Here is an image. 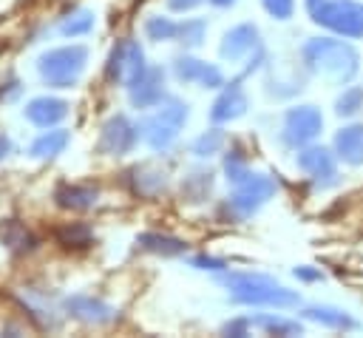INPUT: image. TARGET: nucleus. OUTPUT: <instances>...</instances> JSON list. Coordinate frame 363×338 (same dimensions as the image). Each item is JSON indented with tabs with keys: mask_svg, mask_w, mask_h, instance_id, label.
<instances>
[{
	"mask_svg": "<svg viewBox=\"0 0 363 338\" xmlns=\"http://www.w3.org/2000/svg\"><path fill=\"white\" fill-rule=\"evenodd\" d=\"M57 205L71 207V210H85L96 202V190L94 187H82V185H62L57 193Z\"/></svg>",
	"mask_w": 363,
	"mask_h": 338,
	"instance_id": "nucleus-19",
	"label": "nucleus"
},
{
	"mask_svg": "<svg viewBox=\"0 0 363 338\" xmlns=\"http://www.w3.org/2000/svg\"><path fill=\"white\" fill-rule=\"evenodd\" d=\"M88 60V51L82 45H71V48H54L48 54L40 57V74L48 85L54 88H68L77 82V77L82 74Z\"/></svg>",
	"mask_w": 363,
	"mask_h": 338,
	"instance_id": "nucleus-5",
	"label": "nucleus"
},
{
	"mask_svg": "<svg viewBox=\"0 0 363 338\" xmlns=\"http://www.w3.org/2000/svg\"><path fill=\"white\" fill-rule=\"evenodd\" d=\"M193 267H201V270H221V267H224V261H218V258H207V256H199V258H193Z\"/></svg>",
	"mask_w": 363,
	"mask_h": 338,
	"instance_id": "nucleus-34",
	"label": "nucleus"
},
{
	"mask_svg": "<svg viewBox=\"0 0 363 338\" xmlns=\"http://www.w3.org/2000/svg\"><path fill=\"white\" fill-rule=\"evenodd\" d=\"M91 26H94V14L85 11V9H77L74 14H65V17H62L60 34H65V37H79V34L91 31Z\"/></svg>",
	"mask_w": 363,
	"mask_h": 338,
	"instance_id": "nucleus-23",
	"label": "nucleus"
},
{
	"mask_svg": "<svg viewBox=\"0 0 363 338\" xmlns=\"http://www.w3.org/2000/svg\"><path fill=\"white\" fill-rule=\"evenodd\" d=\"M244 111H247V94H244V88L238 85V80H235V82H230V85L221 91V97L213 102L210 119H213V122H230V119H238Z\"/></svg>",
	"mask_w": 363,
	"mask_h": 338,
	"instance_id": "nucleus-15",
	"label": "nucleus"
},
{
	"mask_svg": "<svg viewBox=\"0 0 363 338\" xmlns=\"http://www.w3.org/2000/svg\"><path fill=\"white\" fill-rule=\"evenodd\" d=\"M187 119V105L176 97H167L164 102H159L156 114H150L145 122H142V139L153 148V151H164L173 145V139L179 136L182 125Z\"/></svg>",
	"mask_w": 363,
	"mask_h": 338,
	"instance_id": "nucleus-3",
	"label": "nucleus"
},
{
	"mask_svg": "<svg viewBox=\"0 0 363 338\" xmlns=\"http://www.w3.org/2000/svg\"><path fill=\"white\" fill-rule=\"evenodd\" d=\"M250 324L261 327L267 332H275V335H301V324L298 321H286V318H278V315H258Z\"/></svg>",
	"mask_w": 363,
	"mask_h": 338,
	"instance_id": "nucleus-24",
	"label": "nucleus"
},
{
	"mask_svg": "<svg viewBox=\"0 0 363 338\" xmlns=\"http://www.w3.org/2000/svg\"><path fill=\"white\" fill-rule=\"evenodd\" d=\"M224 287H230L233 298L241 304H252V307H295L298 304V293L286 290L284 284H278L269 276L261 273H230L221 278Z\"/></svg>",
	"mask_w": 363,
	"mask_h": 338,
	"instance_id": "nucleus-2",
	"label": "nucleus"
},
{
	"mask_svg": "<svg viewBox=\"0 0 363 338\" xmlns=\"http://www.w3.org/2000/svg\"><path fill=\"white\" fill-rule=\"evenodd\" d=\"M332 151L346 165H363V122L340 128L332 139Z\"/></svg>",
	"mask_w": 363,
	"mask_h": 338,
	"instance_id": "nucleus-13",
	"label": "nucleus"
},
{
	"mask_svg": "<svg viewBox=\"0 0 363 338\" xmlns=\"http://www.w3.org/2000/svg\"><path fill=\"white\" fill-rule=\"evenodd\" d=\"M65 145H68V133H65V131H48V133H43V136L34 139L31 156H34V159H51V156H57Z\"/></svg>",
	"mask_w": 363,
	"mask_h": 338,
	"instance_id": "nucleus-20",
	"label": "nucleus"
},
{
	"mask_svg": "<svg viewBox=\"0 0 363 338\" xmlns=\"http://www.w3.org/2000/svg\"><path fill=\"white\" fill-rule=\"evenodd\" d=\"M145 250H153V253H162V256H176V253H184V241L182 239H173V236H162V233H142L136 239Z\"/></svg>",
	"mask_w": 363,
	"mask_h": 338,
	"instance_id": "nucleus-21",
	"label": "nucleus"
},
{
	"mask_svg": "<svg viewBox=\"0 0 363 338\" xmlns=\"http://www.w3.org/2000/svg\"><path fill=\"white\" fill-rule=\"evenodd\" d=\"M301 60H303L306 71H312L315 77L329 80L332 85H346L360 71L357 51L349 43L335 40V37H312V40H306L303 48H301Z\"/></svg>",
	"mask_w": 363,
	"mask_h": 338,
	"instance_id": "nucleus-1",
	"label": "nucleus"
},
{
	"mask_svg": "<svg viewBox=\"0 0 363 338\" xmlns=\"http://www.w3.org/2000/svg\"><path fill=\"white\" fill-rule=\"evenodd\" d=\"M164 97V71L162 68H147L133 85H130V102L136 108H153Z\"/></svg>",
	"mask_w": 363,
	"mask_h": 338,
	"instance_id": "nucleus-12",
	"label": "nucleus"
},
{
	"mask_svg": "<svg viewBox=\"0 0 363 338\" xmlns=\"http://www.w3.org/2000/svg\"><path fill=\"white\" fill-rule=\"evenodd\" d=\"M60 241L62 244H74V247H82V244H88V239H91V230L85 227V224H68V227H62L60 233Z\"/></svg>",
	"mask_w": 363,
	"mask_h": 338,
	"instance_id": "nucleus-30",
	"label": "nucleus"
},
{
	"mask_svg": "<svg viewBox=\"0 0 363 338\" xmlns=\"http://www.w3.org/2000/svg\"><path fill=\"white\" fill-rule=\"evenodd\" d=\"M303 318H309V321H315V324H320V327H329V329H357V321L346 312V310H340V307H332V304H312V307H303V312H301Z\"/></svg>",
	"mask_w": 363,
	"mask_h": 338,
	"instance_id": "nucleus-16",
	"label": "nucleus"
},
{
	"mask_svg": "<svg viewBox=\"0 0 363 338\" xmlns=\"http://www.w3.org/2000/svg\"><path fill=\"white\" fill-rule=\"evenodd\" d=\"M250 51H261V45H258V28L255 26L241 23V26H235V28H230L224 34V43H221V57L224 60H241Z\"/></svg>",
	"mask_w": 363,
	"mask_h": 338,
	"instance_id": "nucleus-14",
	"label": "nucleus"
},
{
	"mask_svg": "<svg viewBox=\"0 0 363 338\" xmlns=\"http://www.w3.org/2000/svg\"><path fill=\"white\" fill-rule=\"evenodd\" d=\"M323 128V116L315 105H298V108H289L286 116H284V142L289 148H298V145H309Z\"/></svg>",
	"mask_w": 363,
	"mask_h": 338,
	"instance_id": "nucleus-8",
	"label": "nucleus"
},
{
	"mask_svg": "<svg viewBox=\"0 0 363 338\" xmlns=\"http://www.w3.org/2000/svg\"><path fill=\"white\" fill-rule=\"evenodd\" d=\"M68 114V105L62 99H51V97H40V99H31L28 108H26V116L40 125V128H48L54 122H60L62 116Z\"/></svg>",
	"mask_w": 363,
	"mask_h": 338,
	"instance_id": "nucleus-17",
	"label": "nucleus"
},
{
	"mask_svg": "<svg viewBox=\"0 0 363 338\" xmlns=\"http://www.w3.org/2000/svg\"><path fill=\"white\" fill-rule=\"evenodd\" d=\"M139 133H142V131H139L128 116L119 114V116L108 119V125L102 128L99 151H105V153H128V151H133Z\"/></svg>",
	"mask_w": 363,
	"mask_h": 338,
	"instance_id": "nucleus-10",
	"label": "nucleus"
},
{
	"mask_svg": "<svg viewBox=\"0 0 363 338\" xmlns=\"http://www.w3.org/2000/svg\"><path fill=\"white\" fill-rule=\"evenodd\" d=\"M298 168L306 176H312L320 187L337 185V156H335V151H329L323 145H306L298 153Z\"/></svg>",
	"mask_w": 363,
	"mask_h": 338,
	"instance_id": "nucleus-9",
	"label": "nucleus"
},
{
	"mask_svg": "<svg viewBox=\"0 0 363 338\" xmlns=\"http://www.w3.org/2000/svg\"><path fill=\"white\" fill-rule=\"evenodd\" d=\"M224 173H227V179H230L233 185H241V182H247V179L252 176L250 168H247L244 153H238V151H230V153L224 156Z\"/></svg>",
	"mask_w": 363,
	"mask_h": 338,
	"instance_id": "nucleus-25",
	"label": "nucleus"
},
{
	"mask_svg": "<svg viewBox=\"0 0 363 338\" xmlns=\"http://www.w3.org/2000/svg\"><path fill=\"white\" fill-rule=\"evenodd\" d=\"M272 193H275V182H272L269 176L252 173L247 182L235 185V193L230 196L227 210H230L233 216H238V219H247V216H252Z\"/></svg>",
	"mask_w": 363,
	"mask_h": 338,
	"instance_id": "nucleus-7",
	"label": "nucleus"
},
{
	"mask_svg": "<svg viewBox=\"0 0 363 338\" xmlns=\"http://www.w3.org/2000/svg\"><path fill=\"white\" fill-rule=\"evenodd\" d=\"M68 310H71V315H77V318H82V321H91V324H105V321L113 318V310H111L108 304H102V301H96V298H88V295L71 298V301H68Z\"/></svg>",
	"mask_w": 363,
	"mask_h": 338,
	"instance_id": "nucleus-18",
	"label": "nucleus"
},
{
	"mask_svg": "<svg viewBox=\"0 0 363 338\" xmlns=\"http://www.w3.org/2000/svg\"><path fill=\"white\" fill-rule=\"evenodd\" d=\"M210 185H213V176L201 170V173L187 176V179H184V185H182V190H184V196H187L190 202H201V199L210 193Z\"/></svg>",
	"mask_w": 363,
	"mask_h": 338,
	"instance_id": "nucleus-26",
	"label": "nucleus"
},
{
	"mask_svg": "<svg viewBox=\"0 0 363 338\" xmlns=\"http://www.w3.org/2000/svg\"><path fill=\"white\" fill-rule=\"evenodd\" d=\"M247 329H250V318H238V321L224 324V332L227 335H247Z\"/></svg>",
	"mask_w": 363,
	"mask_h": 338,
	"instance_id": "nucleus-33",
	"label": "nucleus"
},
{
	"mask_svg": "<svg viewBox=\"0 0 363 338\" xmlns=\"http://www.w3.org/2000/svg\"><path fill=\"white\" fill-rule=\"evenodd\" d=\"M204 31H207V23L204 20H184V23H179V34L176 37L184 45H201Z\"/></svg>",
	"mask_w": 363,
	"mask_h": 338,
	"instance_id": "nucleus-28",
	"label": "nucleus"
},
{
	"mask_svg": "<svg viewBox=\"0 0 363 338\" xmlns=\"http://www.w3.org/2000/svg\"><path fill=\"white\" fill-rule=\"evenodd\" d=\"M363 111V85H349L343 94L335 99V114L337 116H354Z\"/></svg>",
	"mask_w": 363,
	"mask_h": 338,
	"instance_id": "nucleus-22",
	"label": "nucleus"
},
{
	"mask_svg": "<svg viewBox=\"0 0 363 338\" xmlns=\"http://www.w3.org/2000/svg\"><path fill=\"white\" fill-rule=\"evenodd\" d=\"M267 14H272L275 20H289L295 11V0H261Z\"/></svg>",
	"mask_w": 363,
	"mask_h": 338,
	"instance_id": "nucleus-31",
	"label": "nucleus"
},
{
	"mask_svg": "<svg viewBox=\"0 0 363 338\" xmlns=\"http://www.w3.org/2000/svg\"><path fill=\"white\" fill-rule=\"evenodd\" d=\"M221 145H224V133H221L218 128H213V131L201 133V136L193 142V153H196V156H210V153H216Z\"/></svg>",
	"mask_w": 363,
	"mask_h": 338,
	"instance_id": "nucleus-29",
	"label": "nucleus"
},
{
	"mask_svg": "<svg viewBox=\"0 0 363 338\" xmlns=\"http://www.w3.org/2000/svg\"><path fill=\"white\" fill-rule=\"evenodd\" d=\"M210 3H213V6H233L235 0H210Z\"/></svg>",
	"mask_w": 363,
	"mask_h": 338,
	"instance_id": "nucleus-38",
	"label": "nucleus"
},
{
	"mask_svg": "<svg viewBox=\"0 0 363 338\" xmlns=\"http://www.w3.org/2000/svg\"><path fill=\"white\" fill-rule=\"evenodd\" d=\"M145 71H147L145 54H142V48H139L136 40L128 37V40H122V43L113 45V51L108 57V68H105V74H108L111 82H119V85H128L130 88Z\"/></svg>",
	"mask_w": 363,
	"mask_h": 338,
	"instance_id": "nucleus-6",
	"label": "nucleus"
},
{
	"mask_svg": "<svg viewBox=\"0 0 363 338\" xmlns=\"http://www.w3.org/2000/svg\"><path fill=\"white\" fill-rule=\"evenodd\" d=\"M201 0H167V6L173 9V11H190V9H196Z\"/></svg>",
	"mask_w": 363,
	"mask_h": 338,
	"instance_id": "nucleus-35",
	"label": "nucleus"
},
{
	"mask_svg": "<svg viewBox=\"0 0 363 338\" xmlns=\"http://www.w3.org/2000/svg\"><path fill=\"white\" fill-rule=\"evenodd\" d=\"M145 34L150 40H173L179 34V23H173L170 17H150L145 23Z\"/></svg>",
	"mask_w": 363,
	"mask_h": 338,
	"instance_id": "nucleus-27",
	"label": "nucleus"
},
{
	"mask_svg": "<svg viewBox=\"0 0 363 338\" xmlns=\"http://www.w3.org/2000/svg\"><path fill=\"white\" fill-rule=\"evenodd\" d=\"M6 151H9V139L0 136V156H6Z\"/></svg>",
	"mask_w": 363,
	"mask_h": 338,
	"instance_id": "nucleus-37",
	"label": "nucleus"
},
{
	"mask_svg": "<svg viewBox=\"0 0 363 338\" xmlns=\"http://www.w3.org/2000/svg\"><path fill=\"white\" fill-rule=\"evenodd\" d=\"M303 3H306V11H315V9H318L323 0H303Z\"/></svg>",
	"mask_w": 363,
	"mask_h": 338,
	"instance_id": "nucleus-36",
	"label": "nucleus"
},
{
	"mask_svg": "<svg viewBox=\"0 0 363 338\" xmlns=\"http://www.w3.org/2000/svg\"><path fill=\"white\" fill-rule=\"evenodd\" d=\"M312 20L337 37L360 40L363 37V3L357 0H323L315 11H309Z\"/></svg>",
	"mask_w": 363,
	"mask_h": 338,
	"instance_id": "nucleus-4",
	"label": "nucleus"
},
{
	"mask_svg": "<svg viewBox=\"0 0 363 338\" xmlns=\"http://www.w3.org/2000/svg\"><path fill=\"white\" fill-rule=\"evenodd\" d=\"M173 71L182 82H199L204 88H221L224 85V74L216 65H207V62L193 60V57H176Z\"/></svg>",
	"mask_w": 363,
	"mask_h": 338,
	"instance_id": "nucleus-11",
	"label": "nucleus"
},
{
	"mask_svg": "<svg viewBox=\"0 0 363 338\" xmlns=\"http://www.w3.org/2000/svg\"><path fill=\"white\" fill-rule=\"evenodd\" d=\"M292 273H295V278H301V281H320V278H323V273H320V270L306 267V264H303V267H295Z\"/></svg>",
	"mask_w": 363,
	"mask_h": 338,
	"instance_id": "nucleus-32",
	"label": "nucleus"
}]
</instances>
